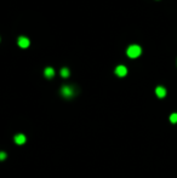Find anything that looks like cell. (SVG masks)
<instances>
[{"label": "cell", "mask_w": 177, "mask_h": 178, "mask_svg": "<svg viewBox=\"0 0 177 178\" xmlns=\"http://www.w3.org/2000/svg\"><path fill=\"white\" fill-rule=\"evenodd\" d=\"M141 53H142V49L138 45H131V46L128 47L126 50V55L130 57V58H137L141 56Z\"/></svg>", "instance_id": "6da1fadb"}, {"label": "cell", "mask_w": 177, "mask_h": 178, "mask_svg": "<svg viewBox=\"0 0 177 178\" xmlns=\"http://www.w3.org/2000/svg\"><path fill=\"white\" fill-rule=\"evenodd\" d=\"M61 95L64 98H70L75 95V91L73 87H70V86H63L62 90H61Z\"/></svg>", "instance_id": "7a4b0ae2"}, {"label": "cell", "mask_w": 177, "mask_h": 178, "mask_svg": "<svg viewBox=\"0 0 177 178\" xmlns=\"http://www.w3.org/2000/svg\"><path fill=\"white\" fill-rule=\"evenodd\" d=\"M17 44H18V46L22 47V49H27L30 45V41L28 38H26V36H20L18 40H17Z\"/></svg>", "instance_id": "3957f363"}, {"label": "cell", "mask_w": 177, "mask_h": 178, "mask_svg": "<svg viewBox=\"0 0 177 178\" xmlns=\"http://www.w3.org/2000/svg\"><path fill=\"white\" fill-rule=\"evenodd\" d=\"M115 74L118 76H120V78L125 76L126 74H128V68H126L125 66H118L115 68Z\"/></svg>", "instance_id": "277c9868"}, {"label": "cell", "mask_w": 177, "mask_h": 178, "mask_svg": "<svg viewBox=\"0 0 177 178\" xmlns=\"http://www.w3.org/2000/svg\"><path fill=\"white\" fill-rule=\"evenodd\" d=\"M155 95L159 98H164L166 96V90L163 87V86H158V87L155 89Z\"/></svg>", "instance_id": "5b68a950"}, {"label": "cell", "mask_w": 177, "mask_h": 178, "mask_svg": "<svg viewBox=\"0 0 177 178\" xmlns=\"http://www.w3.org/2000/svg\"><path fill=\"white\" fill-rule=\"evenodd\" d=\"M44 74H45V76L47 78V79H51V78H53V75H55V70H53V68H46L45 69V72H44Z\"/></svg>", "instance_id": "8992f818"}, {"label": "cell", "mask_w": 177, "mask_h": 178, "mask_svg": "<svg viewBox=\"0 0 177 178\" xmlns=\"http://www.w3.org/2000/svg\"><path fill=\"white\" fill-rule=\"evenodd\" d=\"M15 142H16L17 144H23V143L26 142L24 135H17V136L15 137Z\"/></svg>", "instance_id": "52a82bcc"}, {"label": "cell", "mask_w": 177, "mask_h": 178, "mask_svg": "<svg viewBox=\"0 0 177 178\" xmlns=\"http://www.w3.org/2000/svg\"><path fill=\"white\" fill-rule=\"evenodd\" d=\"M61 75L63 78H68V76H69V69H67V68H62V69H61Z\"/></svg>", "instance_id": "ba28073f"}, {"label": "cell", "mask_w": 177, "mask_h": 178, "mask_svg": "<svg viewBox=\"0 0 177 178\" xmlns=\"http://www.w3.org/2000/svg\"><path fill=\"white\" fill-rule=\"evenodd\" d=\"M170 121L172 122V124H176L177 122V113H174L170 115Z\"/></svg>", "instance_id": "9c48e42d"}, {"label": "cell", "mask_w": 177, "mask_h": 178, "mask_svg": "<svg viewBox=\"0 0 177 178\" xmlns=\"http://www.w3.org/2000/svg\"><path fill=\"white\" fill-rule=\"evenodd\" d=\"M5 158H6V153L0 152V160H5Z\"/></svg>", "instance_id": "30bf717a"}]
</instances>
